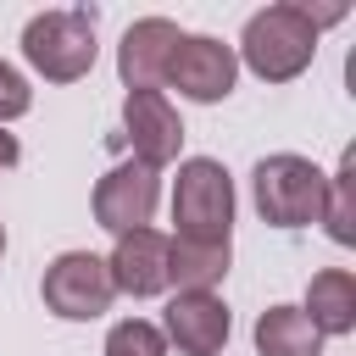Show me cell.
<instances>
[{"label": "cell", "mask_w": 356, "mask_h": 356, "mask_svg": "<svg viewBox=\"0 0 356 356\" xmlns=\"http://www.w3.org/2000/svg\"><path fill=\"white\" fill-rule=\"evenodd\" d=\"M178 39H184V33H178V22H167V17H139V22L122 33V44H117V72H122L128 95L167 83V61H172Z\"/></svg>", "instance_id": "9"}, {"label": "cell", "mask_w": 356, "mask_h": 356, "mask_svg": "<svg viewBox=\"0 0 356 356\" xmlns=\"http://www.w3.org/2000/svg\"><path fill=\"white\" fill-rule=\"evenodd\" d=\"M323 222H328V239L334 245H356V150H345L339 156V172L328 178Z\"/></svg>", "instance_id": "15"}, {"label": "cell", "mask_w": 356, "mask_h": 356, "mask_svg": "<svg viewBox=\"0 0 356 356\" xmlns=\"http://www.w3.org/2000/svg\"><path fill=\"white\" fill-rule=\"evenodd\" d=\"M17 161H22V145H17V134H6V128H0V172H6V167H17Z\"/></svg>", "instance_id": "18"}, {"label": "cell", "mask_w": 356, "mask_h": 356, "mask_svg": "<svg viewBox=\"0 0 356 356\" xmlns=\"http://www.w3.org/2000/svg\"><path fill=\"white\" fill-rule=\"evenodd\" d=\"M239 56H245V67H250L261 83H289V78H300V72L312 67V56H317V28H312L306 6L278 0V6L256 11V17L245 22V33H239Z\"/></svg>", "instance_id": "1"}, {"label": "cell", "mask_w": 356, "mask_h": 356, "mask_svg": "<svg viewBox=\"0 0 356 356\" xmlns=\"http://www.w3.org/2000/svg\"><path fill=\"white\" fill-rule=\"evenodd\" d=\"M228 273V245H195V239H167V284L178 295H211Z\"/></svg>", "instance_id": "13"}, {"label": "cell", "mask_w": 356, "mask_h": 356, "mask_svg": "<svg viewBox=\"0 0 356 356\" xmlns=\"http://www.w3.org/2000/svg\"><path fill=\"white\" fill-rule=\"evenodd\" d=\"M306 323L317 334H350L356 328V278L345 267H323L312 284H306Z\"/></svg>", "instance_id": "12"}, {"label": "cell", "mask_w": 356, "mask_h": 356, "mask_svg": "<svg viewBox=\"0 0 356 356\" xmlns=\"http://www.w3.org/2000/svg\"><path fill=\"white\" fill-rule=\"evenodd\" d=\"M234 78H239V56H234V44H222L211 33H184L178 50H172V61H167V83L184 100H200V106L228 100Z\"/></svg>", "instance_id": "6"}, {"label": "cell", "mask_w": 356, "mask_h": 356, "mask_svg": "<svg viewBox=\"0 0 356 356\" xmlns=\"http://www.w3.org/2000/svg\"><path fill=\"white\" fill-rule=\"evenodd\" d=\"M156 195H161L156 167H145V161H122V167H111V172L95 184V222H100L106 234H134V228L150 222Z\"/></svg>", "instance_id": "7"}, {"label": "cell", "mask_w": 356, "mask_h": 356, "mask_svg": "<svg viewBox=\"0 0 356 356\" xmlns=\"http://www.w3.org/2000/svg\"><path fill=\"white\" fill-rule=\"evenodd\" d=\"M95 11L72 6V11H39L22 28V56L39 78L50 83H78L95 67Z\"/></svg>", "instance_id": "4"}, {"label": "cell", "mask_w": 356, "mask_h": 356, "mask_svg": "<svg viewBox=\"0 0 356 356\" xmlns=\"http://www.w3.org/2000/svg\"><path fill=\"white\" fill-rule=\"evenodd\" d=\"M106 356H167V339L156 323L145 317H122L111 334H106Z\"/></svg>", "instance_id": "16"}, {"label": "cell", "mask_w": 356, "mask_h": 356, "mask_svg": "<svg viewBox=\"0 0 356 356\" xmlns=\"http://www.w3.org/2000/svg\"><path fill=\"white\" fill-rule=\"evenodd\" d=\"M250 189H256V211H261L273 228H306V222H323L328 172H317V161H306V156H295V150L261 156L256 172H250Z\"/></svg>", "instance_id": "2"}, {"label": "cell", "mask_w": 356, "mask_h": 356, "mask_svg": "<svg viewBox=\"0 0 356 356\" xmlns=\"http://www.w3.org/2000/svg\"><path fill=\"white\" fill-rule=\"evenodd\" d=\"M28 106H33V89H28V78H22L11 61H0V122L22 117Z\"/></svg>", "instance_id": "17"}, {"label": "cell", "mask_w": 356, "mask_h": 356, "mask_svg": "<svg viewBox=\"0 0 356 356\" xmlns=\"http://www.w3.org/2000/svg\"><path fill=\"white\" fill-rule=\"evenodd\" d=\"M106 267H111L117 295H134V300L161 295V289H167V234H156V228L117 234V245H111Z\"/></svg>", "instance_id": "11"}, {"label": "cell", "mask_w": 356, "mask_h": 356, "mask_svg": "<svg viewBox=\"0 0 356 356\" xmlns=\"http://www.w3.org/2000/svg\"><path fill=\"white\" fill-rule=\"evenodd\" d=\"M256 350L261 356H317L323 334L306 323L300 306H267L256 317Z\"/></svg>", "instance_id": "14"}, {"label": "cell", "mask_w": 356, "mask_h": 356, "mask_svg": "<svg viewBox=\"0 0 356 356\" xmlns=\"http://www.w3.org/2000/svg\"><path fill=\"white\" fill-rule=\"evenodd\" d=\"M172 222H178V239H195V245H228V228H234V178H228L222 161H211V156H189V161H178Z\"/></svg>", "instance_id": "3"}, {"label": "cell", "mask_w": 356, "mask_h": 356, "mask_svg": "<svg viewBox=\"0 0 356 356\" xmlns=\"http://www.w3.org/2000/svg\"><path fill=\"white\" fill-rule=\"evenodd\" d=\"M0 256H6V222H0Z\"/></svg>", "instance_id": "19"}, {"label": "cell", "mask_w": 356, "mask_h": 356, "mask_svg": "<svg viewBox=\"0 0 356 356\" xmlns=\"http://www.w3.org/2000/svg\"><path fill=\"white\" fill-rule=\"evenodd\" d=\"M44 306L67 323H89L100 312H111L117 300V284H111V267L95 256V250H61L50 267H44V284H39Z\"/></svg>", "instance_id": "5"}, {"label": "cell", "mask_w": 356, "mask_h": 356, "mask_svg": "<svg viewBox=\"0 0 356 356\" xmlns=\"http://www.w3.org/2000/svg\"><path fill=\"white\" fill-rule=\"evenodd\" d=\"M228 328H234V317L217 295H172L161 339L178 345V356H222Z\"/></svg>", "instance_id": "10"}, {"label": "cell", "mask_w": 356, "mask_h": 356, "mask_svg": "<svg viewBox=\"0 0 356 356\" xmlns=\"http://www.w3.org/2000/svg\"><path fill=\"white\" fill-rule=\"evenodd\" d=\"M122 128H128V145H134V161L145 167H167L178 161V145H184V122L172 111V100L161 89H134L122 100Z\"/></svg>", "instance_id": "8"}]
</instances>
